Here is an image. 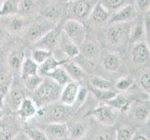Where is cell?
<instances>
[{
    "label": "cell",
    "mask_w": 150,
    "mask_h": 140,
    "mask_svg": "<svg viewBox=\"0 0 150 140\" xmlns=\"http://www.w3.org/2000/svg\"><path fill=\"white\" fill-rule=\"evenodd\" d=\"M62 88L53 80L49 77H44L42 83L33 93L35 101H34L37 106H48L50 104L56 103L60 99V95Z\"/></svg>",
    "instance_id": "1"
},
{
    "label": "cell",
    "mask_w": 150,
    "mask_h": 140,
    "mask_svg": "<svg viewBox=\"0 0 150 140\" xmlns=\"http://www.w3.org/2000/svg\"><path fill=\"white\" fill-rule=\"evenodd\" d=\"M131 31V23H111L106 31V38L108 42L116 47L122 46L130 39Z\"/></svg>",
    "instance_id": "2"
},
{
    "label": "cell",
    "mask_w": 150,
    "mask_h": 140,
    "mask_svg": "<svg viewBox=\"0 0 150 140\" xmlns=\"http://www.w3.org/2000/svg\"><path fill=\"white\" fill-rule=\"evenodd\" d=\"M63 32L77 47L84 42L87 38V28L79 21L76 19L67 20L63 23Z\"/></svg>",
    "instance_id": "3"
},
{
    "label": "cell",
    "mask_w": 150,
    "mask_h": 140,
    "mask_svg": "<svg viewBox=\"0 0 150 140\" xmlns=\"http://www.w3.org/2000/svg\"><path fill=\"white\" fill-rule=\"evenodd\" d=\"M63 23H60L59 24L51 28L50 31H48L42 38H40L37 42H35V48L52 53L55 47L58 45L60 35L63 31Z\"/></svg>",
    "instance_id": "4"
},
{
    "label": "cell",
    "mask_w": 150,
    "mask_h": 140,
    "mask_svg": "<svg viewBox=\"0 0 150 140\" xmlns=\"http://www.w3.org/2000/svg\"><path fill=\"white\" fill-rule=\"evenodd\" d=\"M90 115L93 117L97 122L105 126H113L117 121L116 110L110 106H108L107 104L99 105L93 110H91Z\"/></svg>",
    "instance_id": "5"
},
{
    "label": "cell",
    "mask_w": 150,
    "mask_h": 140,
    "mask_svg": "<svg viewBox=\"0 0 150 140\" xmlns=\"http://www.w3.org/2000/svg\"><path fill=\"white\" fill-rule=\"evenodd\" d=\"M79 83L71 80L68 83L65 84L63 88H62L61 95H60V99L59 101L65 105L67 107L73 106L76 101L77 93L79 91Z\"/></svg>",
    "instance_id": "6"
},
{
    "label": "cell",
    "mask_w": 150,
    "mask_h": 140,
    "mask_svg": "<svg viewBox=\"0 0 150 140\" xmlns=\"http://www.w3.org/2000/svg\"><path fill=\"white\" fill-rule=\"evenodd\" d=\"M98 1L99 0H73L72 13L79 19H85L91 15Z\"/></svg>",
    "instance_id": "7"
},
{
    "label": "cell",
    "mask_w": 150,
    "mask_h": 140,
    "mask_svg": "<svg viewBox=\"0 0 150 140\" xmlns=\"http://www.w3.org/2000/svg\"><path fill=\"white\" fill-rule=\"evenodd\" d=\"M47 111V120L50 123L64 122L68 116V107L63 104H50Z\"/></svg>",
    "instance_id": "8"
},
{
    "label": "cell",
    "mask_w": 150,
    "mask_h": 140,
    "mask_svg": "<svg viewBox=\"0 0 150 140\" xmlns=\"http://www.w3.org/2000/svg\"><path fill=\"white\" fill-rule=\"evenodd\" d=\"M79 53L88 61H95L100 57L101 46L95 40H85L79 47Z\"/></svg>",
    "instance_id": "9"
},
{
    "label": "cell",
    "mask_w": 150,
    "mask_h": 140,
    "mask_svg": "<svg viewBox=\"0 0 150 140\" xmlns=\"http://www.w3.org/2000/svg\"><path fill=\"white\" fill-rule=\"evenodd\" d=\"M136 17V9L132 4H128L125 7L117 10V12L109 19V23H130Z\"/></svg>",
    "instance_id": "10"
},
{
    "label": "cell",
    "mask_w": 150,
    "mask_h": 140,
    "mask_svg": "<svg viewBox=\"0 0 150 140\" xmlns=\"http://www.w3.org/2000/svg\"><path fill=\"white\" fill-rule=\"evenodd\" d=\"M149 47L144 41L135 42L132 50V59L136 65H144L149 59Z\"/></svg>",
    "instance_id": "11"
},
{
    "label": "cell",
    "mask_w": 150,
    "mask_h": 140,
    "mask_svg": "<svg viewBox=\"0 0 150 140\" xmlns=\"http://www.w3.org/2000/svg\"><path fill=\"white\" fill-rule=\"evenodd\" d=\"M16 112L22 120L27 121L37 115L38 112V107L34 102V100L25 97Z\"/></svg>",
    "instance_id": "12"
},
{
    "label": "cell",
    "mask_w": 150,
    "mask_h": 140,
    "mask_svg": "<svg viewBox=\"0 0 150 140\" xmlns=\"http://www.w3.org/2000/svg\"><path fill=\"white\" fill-rule=\"evenodd\" d=\"M58 45L60 47V49L63 50V53L68 57V59L76 58V57L80 55L79 48L76 44L72 42L63 31H62V33L60 35V38L58 40Z\"/></svg>",
    "instance_id": "13"
},
{
    "label": "cell",
    "mask_w": 150,
    "mask_h": 140,
    "mask_svg": "<svg viewBox=\"0 0 150 140\" xmlns=\"http://www.w3.org/2000/svg\"><path fill=\"white\" fill-rule=\"evenodd\" d=\"M62 67L65 70L71 80L76 82H80L85 79L86 77L85 71L71 59H66L64 63L62 65Z\"/></svg>",
    "instance_id": "14"
},
{
    "label": "cell",
    "mask_w": 150,
    "mask_h": 140,
    "mask_svg": "<svg viewBox=\"0 0 150 140\" xmlns=\"http://www.w3.org/2000/svg\"><path fill=\"white\" fill-rule=\"evenodd\" d=\"M8 96V105L9 108L12 111L16 112L18 110L19 107L23 101V99L26 97L25 92L23 88L21 87H11V89L6 95Z\"/></svg>",
    "instance_id": "15"
},
{
    "label": "cell",
    "mask_w": 150,
    "mask_h": 140,
    "mask_svg": "<svg viewBox=\"0 0 150 140\" xmlns=\"http://www.w3.org/2000/svg\"><path fill=\"white\" fill-rule=\"evenodd\" d=\"M47 23H48V21L46 22V23H35L31 25L27 29L26 38L30 42H34V43L37 42L40 38H42L48 31L51 29V26L49 25Z\"/></svg>",
    "instance_id": "16"
},
{
    "label": "cell",
    "mask_w": 150,
    "mask_h": 140,
    "mask_svg": "<svg viewBox=\"0 0 150 140\" xmlns=\"http://www.w3.org/2000/svg\"><path fill=\"white\" fill-rule=\"evenodd\" d=\"M46 132L57 140H64L68 137V126L64 122L49 123Z\"/></svg>",
    "instance_id": "17"
},
{
    "label": "cell",
    "mask_w": 150,
    "mask_h": 140,
    "mask_svg": "<svg viewBox=\"0 0 150 140\" xmlns=\"http://www.w3.org/2000/svg\"><path fill=\"white\" fill-rule=\"evenodd\" d=\"M105 104L110 106L115 110L121 111V112H127L131 108L130 101H129L128 97L124 95L123 93H117L112 99L107 101Z\"/></svg>",
    "instance_id": "18"
},
{
    "label": "cell",
    "mask_w": 150,
    "mask_h": 140,
    "mask_svg": "<svg viewBox=\"0 0 150 140\" xmlns=\"http://www.w3.org/2000/svg\"><path fill=\"white\" fill-rule=\"evenodd\" d=\"M61 14H62V9L59 5H57L55 3H50V4L46 5V6L40 10L41 16L50 23L57 22V21L59 20Z\"/></svg>",
    "instance_id": "19"
},
{
    "label": "cell",
    "mask_w": 150,
    "mask_h": 140,
    "mask_svg": "<svg viewBox=\"0 0 150 140\" xmlns=\"http://www.w3.org/2000/svg\"><path fill=\"white\" fill-rule=\"evenodd\" d=\"M13 74L8 69H0V95H6L13 86Z\"/></svg>",
    "instance_id": "20"
},
{
    "label": "cell",
    "mask_w": 150,
    "mask_h": 140,
    "mask_svg": "<svg viewBox=\"0 0 150 140\" xmlns=\"http://www.w3.org/2000/svg\"><path fill=\"white\" fill-rule=\"evenodd\" d=\"M91 17L96 23L102 24L108 21L110 17V12L103 6L100 1H98L91 12Z\"/></svg>",
    "instance_id": "21"
},
{
    "label": "cell",
    "mask_w": 150,
    "mask_h": 140,
    "mask_svg": "<svg viewBox=\"0 0 150 140\" xmlns=\"http://www.w3.org/2000/svg\"><path fill=\"white\" fill-rule=\"evenodd\" d=\"M46 77H49L51 80H53L55 83H57L59 86L64 87L65 84L68 83L69 81H71V79L69 76L67 75L65 70L62 66H59L52 70L50 73H48L45 76Z\"/></svg>",
    "instance_id": "22"
},
{
    "label": "cell",
    "mask_w": 150,
    "mask_h": 140,
    "mask_svg": "<svg viewBox=\"0 0 150 140\" xmlns=\"http://www.w3.org/2000/svg\"><path fill=\"white\" fill-rule=\"evenodd\" d=\"M66 59H68V58H66ZM57 60L55 57L51 54L49 58L46 60L43 64H41L38 67V74L41 75L42 77L46 76L48 73H50V72H51L52 70H54L55 68H57V67H59V66H62V65H63L65 60Z\"/></svg>",
    "instance_id": "23"
},
{
    "label": "cell",
    "mask_w": 150,
    "mask_h": 140,
    "mask_svg": "<svg viewBox=\"0 0 150 140\" xmlns=\"http://www.w3.org/2000/svg\"><path fill=\"white\" fill-rule=\"evenodd\" d=\"M38 67L39 65L37 63H35L31 58H24L20 69L22 80H23L27 79L28 77L38 74Z\"/></svg>",
    "instance_id": "24"
},
{
    "label": "cell",
    "mask_w": 150,
    "mask_h": 140,
    "mask_svg": "<svg viewBox=\"0 0 150 140\" xmlns=\"http://www.w3.org/2000/svg\"><path fill=\"white\" fill-rule=\"evenodd\" d=\"M17 134L18 131L13 124L0 121V140H13Z\"/></svg>",
    "instance_id": "25"
},
{
    "label": "cell",
    "mask_w": 150,
    "mask_h": 140,
    "mask_svg": "<svg viewBox=\"0 0 150 140\" xmlns=\"http://www.w3.org/2000/svg\"><path fill=\"white\" fill-rule=\"evenodd\" d=\"M23 60H24L23 51L20 50H13L8 54V64L12 70H20Z\"/></svg>",
    "instance_id": "26"
},
{
    "label": "cell",
    "mask_w": 150,
    "mask_h": 140,
    "mask_svg": "<svg viewBox=\"0 0 150 140\" xmlns=\"http://www.w3.org/2000/svg\"><path fill=\"white\" fill-rule=\"evenodd\" d=\"M149 114H150L149 101L141 102L139 105H137L134 107L133 115H134V118L139 122H146L149 118Z\"/></svg>",
    "instance_id": "27"
},
{
    "label": "cell",
    "mask_w": 150,
    "mask_h": 140,
    "mask_svg": "<svg viewBox=\"0 0 150 140\" xmlns=\"http://www.w3.org/2000/svg\"><path fill=\"white\" fill-rule=\"evenodd\" d=\"M91 87L96 90L101 91H109L114 89V83L106 79H103L101 77L92 76L90 77Z\"/></svg>",
    "instance_id": "28"
},
{
    "label": "cell",
    "mask_w": 150,
    "mask_h": 140,
    "mask_svg": "<svg viewBox=\"0 0 150 140\" xmlns=\"http://www.w3.org/2000/svg\"><path fill=\"white\" fill-rule=\"evenodd\" d=\"M120 57H118L116 53H107L103 61V65L105 67V69L106 71L109 72H116L120 68Z\"/></svg>",
    "instance_id": "29"
},
{
    "label": "cell",
    "mask_w": 150,
    "mask_h": 140,
    "mask_svg": "<svg viewBox=\"0 0 150 140\" xmlns=\"http://www.w3.org/2000/svg\"><path fill=\"white\" fill-rule=\"evenodd\" d=\"M87 133V127L82 122H75L70 128H68V137L74 140H79L85 136Z\"/></svg>",
    "instance_id": "30"
},
{
    "label": "cell",
    "mask_w": 150,
    "mask_h": 140,
    "mask_svg": "<svg viewBox=\"0 0 150 140\" xmlns=\"http://www.w3.org/2000/svg\"><path fill=\"white\" fill-rule=\"evenodd\" d=\"M23 134L30 140H50L47 134L35 126H26L23 128Z\"/></svg>",
    "instance_id": "31"
},
{
    "label": "cell",
    "mask_w": 150,
    "mask_h": 140,
    "mask_svg": "<svg viewBox=\"0 0 150 140\" xmlns=\"http://www.w3.org/2000/svg\"><path fill=\"white\" fill-rule=\"evenodd\" d=\"M20 0H6L2 3L0 9V16H8L10 14H16L19 11Z\"/></svg>",
    "instance_id": "32"
},
{
    "label": "cell",
    "mask_w": 150,
    "mask_h": 140,
    "mask_svg": "<svg viewBox=\"0 0 150 140\" xmlns=\"http://www.w3.org/2000/svg\"><path fill=\"white\" fill-rule=\"evenodd\" d=\"M99 1L109 12L118 10L125 7L126 5L131 4V0H99Z\"/></svg>",
    "instance_id": "33"
},
{
    "label": "cell",
    "mask_w": 150,
    "mask_h": 140,
    "mask_svg": "<svg viewBox=\"0 0 150 140\" xmlns=\"http://www.w3.org/2000/svg\"><path fill=\"white\" fill-rule=\"evenodd\" d=\"M43 80H44V77H42L39 74H35L23 80V83L27 90L34 92L40 86V84L42 83Z\"/></svg>",
    "instance_id": "34"
},
{
    "label": "cell",
    "mask_w": 150,
    "mask_h": 140,
    "mask_svg": "<svg viewBox=\"0 0 150 140\" xmlns=\"http://www.w3.org/2000/svg\"><path fill=\"white\" fill-rule=\"evenodd\" d=\"M51 54H52L51 51L35 48V50H33L32 53H31V59H32L35 63H37L38 65H40L41 64H43Z\"/></svg>",
    "instance_id": "35"
},
{
    "label": "cell",
    "mask_w": 150,
    "mask_h": 140,
    "mask_svg": "<svg viewBox=\"0 0 150 140\" xmlns=\"http://www.w3.org/2000/svg\"><path fill=\"white\" fill-rule=\"evenodd\" d=\"M134 134L135 133L132 128L123 126L117 130L115 134V140H132Z\"/></svg>",
    "instance_id": "36"
},
{
    "label": "cell",
    "mask_w": 150,
    "mask_h": 140,
    "mask_svg": "<svg viewBox=\"0 0 150 140\" xmlns=\"http://www.w3.org/2000/svg\"><path fill=\"white\" fill-rule=\"evenodd\" d=\"M91 91L92 92V93L94 95V96L96 98H98L100 101H103V102H107L110 99L115 96L117 95V92H115L114 90H109V91H101V90H96L93 89V88L91 87Z\"/></svg>",
    "instance_id": "37"
},
{
    "label": "cell",
    "mask_w": 150,
    "mask_h": 140,
    "mask_svg": "<svg viewBox=\"0 0 150 140\" xmlns=\"http://www.w3.org/2000/svg\"><path fill=\"white\" fill-rule=\"evenodd\" d=\"M133 83L134 81L131 77H123L117 81L116 84H114V88L120 92H126L133 86Z\"/></svg>",
    "instance_id": "38"
},
{
    "label": "cell",
    "mask_w": 150,
    "mask_h": 140,
    "mask_svg": "<svg viewBox=\"0 0 150 140\" xmlns=\"http://www.w3.org/2000/svg\"><path fill=\"white\" fill-rule=\"evenodd\" d=\"M144 36V24L143 22H139L134 29H132L131 35H130V39L132 42L135 43L138 41H141V38Z\"/></svg>",
    "instance_id": "39"
},
{
    "label": "cell",
    "mask_w": 150,
    "mask_h": 140,
    "mask_svg": "<svg viewBox=\"0 0 150 140\" xmlns=\"http://www.w3.org/2000/svg\"><path fill=\"white\" fill-rule=\"evenodd\" d=\"M35 8V2L34 0H20L19 1V11L30 13L32 12Z\"/></svg>",
    "instance_id": "40"
},
{
    "label": "cell",
    "mask_w": 150,
    "mask_h": 140,
    "mask_svg": "<svg viewBox=\"0 0 150 140\" xmlns=\"http://www.w3.org/2000/svg\"><path fill=\"white\" fill-rule=\"evenodd\" d=\"M24 22L22 18H20L18 16H13L12 19L10 20L9 22V29L12 31V32H18L23 27Z\"/></svg>",
    "instance_id": "41"
},
{
    "label": "cell",
    "mask_w": 150,
    "mask_h": 140,
    "mask_svg": "<svg viewBox=\"0 0 150 140\" xmlns=\"http://www.w3.org/2000/svg\"><path fill=\"white\" fill-rule=\"evenodd\" d=\"M140 86L142 90L146 92L147 95L150 93V73L149 72H144L140 77Z\"/></svg>",
    "instance_id": "42"
},
{
    "label": "cell",
    "mask_w": 150,
    "mask_h": 140,
    "mask_svg": "<svg viewBox=\"0 0 150 140\" xmlns=\"http://www.w3.org/2000/svg\"><path fill=\"white\" fill-rule=\"evenodd\" d=\"M143 24H144V36H146V38L149 40V35H150V13H149V10L146 13Z\"/></svg>",
    "instance_id": "43"
},
{
    "label": "cell",
    "mask_w": 150,
    "mask_h": 140,
    "mask_svg": "<svg viewBox=\"0 0 150 140\" xmlns=\"http://www.w3.org/2000/svg\"><path fill=\"white\" fill-rule=\"evenodd\" d=\"M95 140H115V134H111L109 131L102 132L96 136Z\"/></svg>",
    "instance_id": "44"
},
{
    "label": "cell",
    "mask_w": 150,
    "mask_h": 140,
    "mask_svg": "<svg viewBox=\"0 0 150 140\" xmlns=\"http://www.w3.org/2000/svg\"><path fill=\"white\" fill-rule=\"evenodd\" d=\"M87 93H88L87 89H85L84 87H80L79 91V93H77V97H76V102L83 103L85 101V99L87 98Z\"/></svg>",
    "instance_id": "45"
},
{
    "label": "cell",
    "mask_w": 150,
    "mask_h": 140,
    "mask_svg": "<svg viewBox=\"0 0 150 140\" xmlns=\"http://www.w3.org/2000/svg\"><path fill=\"white\" fill-rule=\"evenodd\" d=\"M136 6L141 10H149L150 0H135Z\"/></svg>",
    "instance_id": "46"
},
{
    "label": "cell",
    "mask_w": 150,
    "mask_h": 140,
    "mask_svg": "<svg viewBox=\"0 0 150 140\" xmlns=\"http://www.w3.org/2000/svg\"><path fill=\"white\" fill-rule=\"evenodd\" d=\"M132 140H148V139L146 136H144V134H134V136H133Z\"/></svg>",
    "instance_id": "47"
},
{
    "label": "cell",
    "mask_w": 150,
    "mask_h": 140,
    "mask_svg": "<svg viewBox=\"0 0 150 140\" xmlns=\"http://www.w3.org/2000/svg\"><path fill=\"white\" fill-rule=\"evenodd\" d=\"M5 38H6V34H5V31L2 27H0V43H2Z\"/></svg>",
    "instance_id": "48"
},
{
    "label": "cell",
    "mask_w": 150,
    "mask_h": 140,
    "mask_svg": "<svg viewBox=\"0 0 150 140\" xmlns=\"http://www.w3.org/2000/svg\"><path fill=\"white\" fill-rule=\"evenodd\" d=\"M4 99H5V96L0 95V109H2V107L4 106Z\"/></svg>",
    "instance_id": "49"
},
{
    "label": "cell",
    "mask_w": 150,
    "mask_h": 140,
    "mask_svg": "<svg viewBox=\"0 0 150 140\" xmlns=\"http://www.w3.org/2000/svg\"><path fill=\"white\" fill-rule=\"evenodd\" d=\"M18 136L20 137V139H19V140H30V139H29V138H28V137H27L26 136H25V134H23V136H20V134H18ZM13 140H17V139H16V138H14Z\"/></svg>",
    "instance_id": "50"
},
{
    "label": "cell",
    "mask_w": 150,
    "mask_h": 140,
    "mask_svg": "<svg viewBox=\"0 0 150 140\" xmlns=\"http://www.w3.org/2000/svg\"><path fill=\"white\" fill-rule=\"evenodd\" d=\"M3 115H4V114H3V111H2V109H0V121H1L2 119H3Z\"/></svg>",
    "instance_id": "51"
},
{
    "label": "cell",
    "mask_w": 150,
    "mask_h": 140,
    "mask_svg": "<svg viewBox=\"0 0 150 140\" xmlns=\"http://www.w3.org/2000/svg\"><path fill=\"white\" fill-rule=\"evenodd\" d=\"M65 1H66V2H72L73 0H65Z\"/></svg>",
    "instance_id": "52"
},
{
    "label": "cell",
    "mask_w": 150,
    "mask_h": 140,
    "mask_svg": "<svg viewBox=\"0 0 150 140\" xmlns=\"http://www.w3.org/2000/svg\"><path fill=\"white\" fill-rule=\"evenodd\" d=\"M1 6H2V2L0 1V9H1Z\"/></svg>",
    "instance_id": "53"
}]
</instances>
